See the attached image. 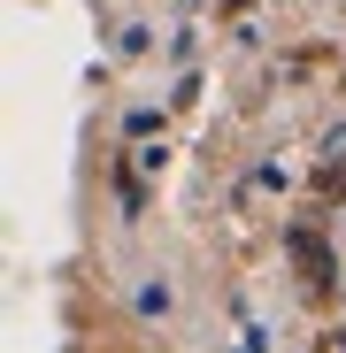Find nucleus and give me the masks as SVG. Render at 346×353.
<instances>
[{"instance_id": "obj_1", "label": "nucleus", "mask_w": 346, "mask_h": 353, "mask_svg": "<svg viewBox=\"0 0 346 353\" xmlns=\"http://www.w3.org/2000/svg\"><path fill=\"white\" fill-rule=\"evenodd\" d=\"M139 315H169V284H162V276L139 284Z\"/></svg>"}]
</instances>
